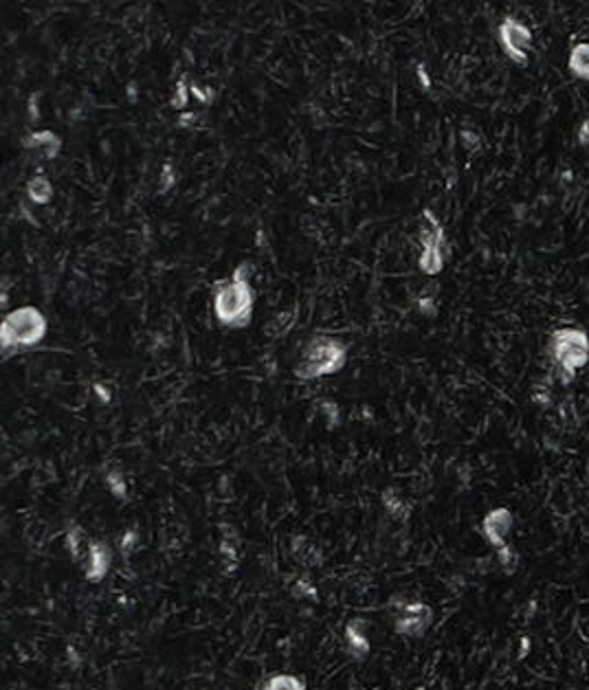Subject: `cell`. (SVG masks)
Segmentation results:
<instances>
[{
  "instance_id": "6da1fadb",
  "label": "cell",
  "mask_w": 589,
  "mask_h": 690,
  "mask_svg": "<svg viewBox=\"0 0 589 690\" xmlns=\"http://www.w3.org/2000/svg\"><path fill=\"white\" fill-rule=\"evenodd\" d=\"M548 354L563 383H569L589 361V337L581 328H558L550 335Z\"/></svg>"
},
{
  "instance_id": "7a4b0ae2",
  "label": "cell",
  "mask_w": 589,
  "mask_h": 690,
  "mask_svg": "<svg viewBox=\"0 0 589 690\" xmlns=\"http://www.w3.org/2000/svg\"><path fill=\"white\" fill-rule=\"evenodd\" d=\"M497 38H500L502 49L506 51V55L512 59V62H517L521 66L528 64V55H530L535 38H532L530 29H528L521 20L512 18V16L504 18Z\"/></svg>"
},
{
  "instance_id": "3957f363",
  "label": "cell",
  "mask_w": 589,
  "mask_h": 690,
  "mask_svg": "<svg viewBox=\"0 0 589 690\" xmlns=\"http://www.w3.org/2000/svg\"><path fill=\"white\" fill-rule=\"evenodd\" d=\"M433 624V609L425 603H405L398 607L394 629L405 638H422Z\"/></svg>"
},
{
  "instance_id": "277c9868",
  "label": "cell",
  "mask_w": 589,
  "mask_h": 690,
  "mask_svg": "<svg viewBox=\"0 0 589 690\" xmlns=\"http://www.w3.org/2000/svg\"><path fill=\"white\" fill-rule=\"evenodd\" d=\"M249 308H251V293H249L247 284L242 279H238L233 286L224 288L220 293V297L216 299L218 317L222 321H229V323H238L240 317H242V321H247Z\"/></svg>"
},
{
  "instance_id": "5b68a950",
  "label": "cell",
  "mask_w": 589,
  "mask_h": 690,
  "mask_svg": "<svg viewBox=\"0 0 589 690\" xmlns=\"http://www.w3.org/2000/svg\"><path fill=\"white\" fill-rule=\"evenodd\" d=\"M44 330V321L40 319V314L34 310H20L16 314L5 321L3 325V335H5V343L13 345V343H31L36 339H40Z\"/></svg>"
},
{
  "instance_id": "8992f818",
  "label": "cell",
  "mask_w": 589,
  "mask_h": 690,
  "mask_svg": "<svg viewBox=\"0 0 589 690\" xmlns=\"http://www.w3.org/2000/svg\"><path fill=\"white\" fill-rule=\"evenodd\" d=\"M512 521H515V517H512L508 508H495L481 521V534H484V538L495 550L508 545L506 536L512 528Z\"/></svg>"
},
{
  "instance_id": "52a82bcc",
  "label": "cell",
  "mask_w": 589,
  "mask_h": 690,
  "mask_svg": "<svg viewBox=\"0 0 589 690\" xmlns=\"http://www.w3.org/2000/svg\"><path fill=\"white\" fill-rule=\"evenodd\" d=\"M112 569V550L103 541L88 543V557H86V580L88 582H101L108 572Z\"/></svg>"
},
{
  "instance_id": "ba28073f",
  "label": "cell",
  "mask_w": 589,
  "mask_h": 690,
  "mask_svg": "<svg viewBox=\"0 0 589 690\" xmlns=\"http://www.w3.org/2000/svg\"><path fill=\"white\" fill-rule=\"evenodd\" d=\"M343 647L345 653H350L354 659H365L370 655V638L365 633V620L354 618L345 624L343 631Z\"/></svg>"
},
{
  "instance_id": "9c48e42d",
  "label": "cell",
  "mask_w": 589,
  "mask_h": 690,
  "mask_svg": "<svg viewBox=\"0 0 589 690\" xmlns=\"http://www.w3.org/2000/svg\"><path fill=\"white\" fill-rule=\"evenodd\" d=\"M567 68L574 78L589 82V42L574 44L567 57Z\"/></svg>"
},
{
  "instance_id": "30bf717a",
  "label": "cell",
  "mask_w": 589,
  "mask_h": 690,
  "mask_svg": "<svg viewBox=\"0 0 589 690\" xmlns=\"http://www.w3.org/2000/svg\"><path fill=\"white\" fill-rule=\"evenodd\" d=\"M260 690H308L304 680L297 677V675H289V673H279L268 677Z\"/></svg>"
},
{
  "instance_id": "8fae6325",
  "label": "cell",
  "mask_w": 589,
  "mask_h": 690,
  "mask_svg": "<svg viewBox=\"0 0 589 690\" xmlns=\"http://www.w3.org/2000/svg\"><path fill=\"white\" fill-rule=\"evenodd\" d=\"M383 504H385V508H387V513H389L391 517H396V519L409 515V508H407V504L400 499V494H398L394 488H387V490H385V494H383Z\"/></svg>"
},
{
  "instance_id": "7c38bea8",
  "label": "cell",
  "mask_w": 589,
  "mask_h": 690,
  "mask_svg": "<svg viewBox=\"0 0 589 690\" xmlns=\"http://www.w3.org/2000/svg\"><path fill=\"white\" fill-rule=\"evenodd\" d=\"M222 543H220V557L226 561V563H229L231 567L233 565H238V543H233L235 541V532H231L229 528H222Z\"/></svg>"
},
{
  "instance_id": "4fadbf2b",
  "label": "cell",
  "mask_w": 589,
  "mask_h": 690,
  "mask_svg": "<svg viewBox=\"0 0 589 690\" xmlns=\"http://www.w3.org/2000/svg\"><path fill=\"white\" fill-rule=\"evenodd\" d=\"M66 550L73 561L82 559V530L78 526H71L66 530Z\"/></svg>"
},
{
  "instance_id": "5bb4252c",
  "label": "cell",
  "mask_w": 589,
  "mask_h": 690,
  "mask_svg": "<svg viewBox=\"0 0 589 690\" xmlns=\"http://www.w3.org/2000/svg\"><path fill=\"white\" fill-rule=\"evenodd\" d=\"M106 482H108V488H110V492L115 494L117 499H122V501L128 499V486H126V479H124L122 473H119V471H110L108 477H106Z\"/></svg>"
},
{
  "instance_id": "9a60e30c",
  "label": "cell",
  "mask_w": 589,
  "mask_h": 690,
  "mask_svg": "<svg viewBox=\"0 0 589 690\" xmlns=\"http://www.w3.org/2000/svg\"><path fill=\"white\" fill-rule=\"evenodd\" d=\"M137 543H139V532H137V530H128V532L122 536V543H119V550H122V557H124V559H130V554L134 552Z\"/></svg>"
},
{
  "instance_id": "2e32d148",
  "label": "cell",
  "mask_w": 589,
  "mask_h": 690,
  "mask_svg": "<svg viewBox=\"0 0 589 690\" xmlns=\"http://www.w3.org/2000/svg\"><path fill=\"white\" fill-rule=\"evenodd\" d=\"M497 559H500V565H502L504 569H508V572H510V569L515 567V565H517V561H519L517 552L512 550L510 545H504V548H500V550H497Z\"/></svg>"
},
{
  "instance_id": "e0dca14e",
  "label": "cell",
  "mask_w": 589,
  "mask_h": 690,
  "mask_svg": "<svg viewBox=\"0 0 589 690\" xmlns=\"http://www.w3.org/2000/svg\"><path fill=\"white\" fill-rule=\"evenodd\" d=\"M579 143L589 149V117L585 119V122L581 124V128H579Z\"/></svg>"
}]
</instances>
